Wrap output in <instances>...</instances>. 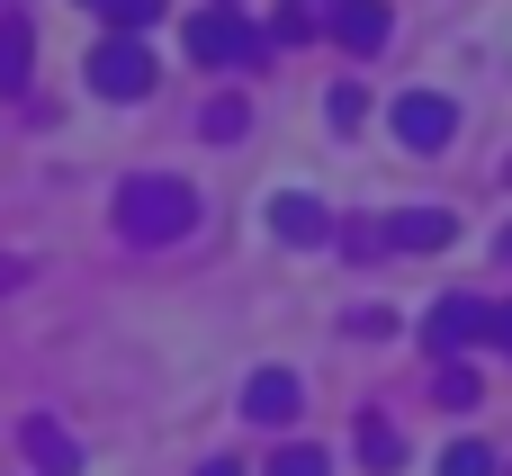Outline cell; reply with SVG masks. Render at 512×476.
I'll return each instance as SVG.
<instances>
[{
	"mask_svg": "<svg viewBox=\"0 0 512 476\" xmlns=\"http://www.w3.org/2000/svg\"><path fill=\"white\" fill-rule=\"evenodd\" d=\"M117 234L126 243H180V234H198V189L189 180H162V171L126 180L117 189Z\"/></svg>",
	"mask_w": 512,
	"mask_h": 476,
	"instance_id": "cell-1",
	"label": "cell"
},
{
	"mask_svg": "<svg viewBox=\"0 0 512 476\" xmlns=\"http://www.w3.org/2000/svg\"><path fill=\"white\" fill-rule=\"evenodd\" d=\"M99 9H108V27H126V36H144V27H153V18H162L171 0H99Z\"/></svg>",
	"mask_w": 512,
	"mask_h": 476,
	"instance_id": "cell-16",
	"label": "cell"
},
{
	"mask_svg": "<svg viewBox=\"0 0 512 476\" xmlns=\"http://www.w3.org/2000/svg\"><path fill=\"white\" fill-rule=\"evenodd\" d=\"M261 27L252 18H234V0H207L198 18H189V54L207 63V72H243V63H261Z\"/></svg>",
	"mask_w": 512,
	"mask_h": 476,
	"instance_id": "cell-2",
	"label": "cell"
},
{
	"mask_svg": "<svg viewBox=\"0 0 512 476\" xmlns=\"http://www.w3.org/2000/svg\"><path fill=\"white\" fill-rule=\"evenodd\" d=\"M270 476H324V450H279Z\"/></svg>",
	"mask_w": 512,
	"mask_h": 476,
	"instance_id": "cell-19",
	"label": "cell"
},
{
	"mask_svg": "<svg viewBox=\"0 0 512 476\" xmlns=\"http://www.w3.org/2000/svg\"><path fill=\"white\" fill-rule=\"evenodd\" d=\"M432 396H441L450 414H468V405H477V369H468V360L450 351V360H441V378H432Z\"/></svg>",
	"mask_w": 512,
	"mask_h": 476,
	"instance_id": "cell-13",
	"label": "cell"
},
{
	"mask_svg": "<svg viewBox=\"0 0 512 476\" xmlns=\"http://www.w3.org/2000/svg\"><path fill=\"white\" fill-rule=\"evenodd\" d=\"M9 288H27V261H0V297H9Z\"/></svg>",
	"mask_w": 512,
	"mask_h": 476,
	"instance_id": "cell-20",
	"label": "cell"
},
{
	"mask_svg": "<svg viewBox=\"0 0 512 476\" xmlns=\"http://www.w3.org/2000/svg\"><path fill=\"white\" fill-rule=\"evenodd\" d=\"M504 261H512V225H504Z\"/></svg>",
	"mask_w": 512,
	"mask_h": 476,
	"instance_id": "cell-23",
	"label": "cell"
},
{
	"mask_svg": "<svg viewBox=\"0 0 512 476\" xmlns=\"http://www.w3.org/2000/svg\"><path fill=\"white\" fill-rule=\"evenodd\" d=\"M153 81H162V63H153V45H144V36H126V27L90 54V90H99V99H144Z\"/></svg>",
	"mask_w": 512,
	"mask_h": 476,
	"instance_id": "cell-3",
	"label": "cell"
},
{
	"mask_svg": "<svg viewBox=\"0 0 512 476\" xmlns=\"http://www.w3.org/2000/svg\"><path fill=\"white\" fill-rule=\"evenodd\" d=\"M333 45L378 54V45H387V0H342V9H333Z\"/></svg>",
	"mask_w": 512,
	"mask_h": 476,
	"instance_id": "cell-8",
	"label": "cell"
},
{
	"mask_svg": "<svg viewBox=\"0 0 512 476\" xmlns=\"http://www.w3.org/2000/svg\"><path fill=\"white\" fill-rule=\"evenodd\" d=\"M27 72H36V36L27 18H0V90H27Z\"/></svg>",
	"mask_w": 512,
	"mask_h": 476,
	"instance_id": "cell-10",
	"label": "cell"
},
{
	"mask_svg": "<svg viewBox=\"0 0 512 476\" xmlns=\"http://www.w3.org/2000/svg\"><path fill=\"white\" fill-rule=\"evenodd\" d=\"M423 342L450 360V351H468V342H495V306L486 297H441L432 306V324H423Z\"/></svg>",
	"mask_w": 512,
	"mask_h": 476,
	"instance_id": "cell-5",
	"label": "cell"
},
{
	"mask_svg": "<svg viewBox=\"0 0 512 476\" xmlns=\"http://www.w3.org/2000/svg\"><path fill=\"white\" fill-rule=\"evenodd\" d=\"M90 9H99V0H90Z\"/></svg>",
	"mask_w": 512,
	"mask_h": 476,
	"instance_id": "cell-24",
	"label": "cell"
},
{
	"mask_svg": "<svg viewBox=\"0 0 512 476\" xmlns=\"http://www.w3.org/2000/svg\"><path fill=\"white\" fill-rule=\"evenodd\" d=\"M198 126H207L216 144H234V135H243V99H207V117H198Z\"/></svg>",
	"mask_w": 512,
	"mask_h": 476,
	"instance_id": "cell-17",
	"label": "cell"
},
{
	"mask_svg": "<svg viewBox=\"0 0 512 476\" xmlns=\"http://www.w3.org/2000/svg\"><path fill=\"white\" fill-rule=\"evenodd\" d=\"M198 476H243V468H234V459H207V468H198Z\"/></svg>",
	"mask_w": 512,
	"mask_h": 476,
	"instance_id": "cell-22",
	"label": "cell"
},
{
	"mask_svg": "<svg viewBox=\"0 0 512 476\" xmlns=\"http://www.w3.org/2000/svg\"><path fill=\"white\" fill-rule=\"evenodd\" d=\"M324 117H333V135H360V126H369V90H360V81H333Z\"/></svg>",
	"mask_w": 512,
	"mask_h": 476,
	"instance_id": "cell-12",
	"label": "cell"
},
{
	"mask_svg": "<svg viewBox=\"0 0 512 476\" xmlns=\"http://www.w3.org/2000/svg\"><path fill=\"white\" fill-rule=\"evenodd\" d=\"M270 234L306 252V243H324V234H333V216H324V207H315L306 189H288V198H270Z\"/></svg>",
	"mask_w": 512,
	"mask_h": 476,
	"instance_id": "cell-6",
	"label": "cell"
},
{
	"mask_svg": "<svg viewBox=\"0 0 512 476\" xmlns=\"http://www.w3.org/2000/svg\"><path fill=\"white\" fill-rule=\"evenodd\" d=\"M315 36V18H306V0H288L279 18H270V45H306Z\"/></svg>",
	"mask_w": 512,
	"mask_h": 476,
	"instance_id": "cell-18",
	"label": "cell"
},
{
	"mask_svg": "<svg viewBox=\"0 0 512 476\" xmlns=\"http://www.w3.org/2000/svg\"><path fill=\"white\" fill-rule=\"evenodd\" d=\"M27 459H36V476H81V450L54 423H27Z\"/></svg>",
	"mask_w": 512,
	"mask_h": 476,
	"instance_id": "cell-11",
	"label": "cell"
},
{
	"mask_svg": "<svg viewBox=\"0 0 512 476\" xmlns=\"http://www.w3.org/2000/svg\"><path fill=\"white\" fill-rule=\"evenodd\" d=\"M387 234H396L405 252H441V243L459 234V216H450V207H405V216H396Z\"/></svg>",
	"mask_w": 512,
	"mask_h": 476,
	"instance_id": "cell-9",
	"label": "cell"
},
{
	"mask_svg": "<svg viewBox=\"0 0 512 476\" xmlns=\"http://www.w3.org/2000/svg\"><path fill=\"white\" fill-rule=\"evenodd\" d=\"M441 476H504V459H495L486 441H450V459H441Z\"/></svg>",
	"mask_w": 512,
	"mask_h": 476,
	"instance_id": "cell-15",
	"label": "cell"
},
{
	"mask_svg": "<svg viewBox=\"0 0 512 476\" xmlns=\"http://www.w3.org/2000/svg\"><path fill=\"white\" fill-rule=\"evenodd\" d=\"M360 459H369V468H405V441H396V423H378V414H369V423H360Z\"/></svg>",
	"mask_w": 512,
	"mask_h": 476,
	"instance_id": "cell-14",
	"label": "cell"
},
{
	"mask_svg": "<svg viewBox=\"0 0 512 476\" xmlns=\"http://www.w3.org/2000/svg\"><path fill=\"white\" fill-rule=\"evenodd\" d=\"M396 135H405V153H441V144L459 135V108H450L441 90H405V99H396Z\"/></svg>",
	"mask_w": 512,
	"mask_h": 476,
	"instance_id": "cell-4",
	"label": "cell"
},
{
	"mask_svg": "<svg viewBox=\"0 0 512 476\" xmlns=\"http://www.w3.org/2000/svg\"><path fill=\"white\" fill-rule=\"evenodd\" d=\"M495 351H512V306H495Z\"/></svg>",
	"mask_w": 512,
	"mask_h": 476,
	"instance_id": "cell-21",
	"label": "cell"
},
{
	"mask_svg": "<svg viewBox=\"0 0 512 476\" xmlns=\"http://www.w3.org/2000/svg\"><path fill=\"white\" fill-rule=\"evenodd\" d=\"M297 405H306V387H297L288 369H261V378L243 387V414H252V423H297Z\"/></svg>",
	"mask_w": 512,
	"mask_h": 476,
	"instance_id": "cell-7",
	"label": "cell"
}]
</instances>
